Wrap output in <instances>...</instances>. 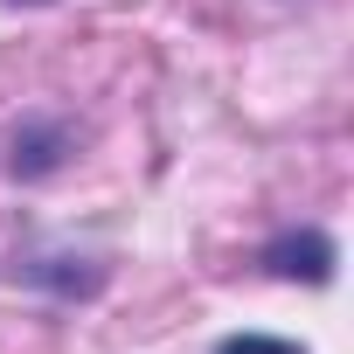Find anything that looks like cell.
I'll return each instance as SVG.
<instances>
[{
	"mask_svg": "<svg viewBox=\"0 0 354 354\" xmlns=\"http://www.w3.org/2000/svg\"><path fill=\"white\" fill-rule=\"evenodd\" d=\"M223 354H299L292 340H271V333H243V340H230Z\"/></svg>",
	"mask_w": 354,
	"mask_h": 354,
	"instance_id": "6da1fadb",
	"label": "cell"
}]
</instances>
